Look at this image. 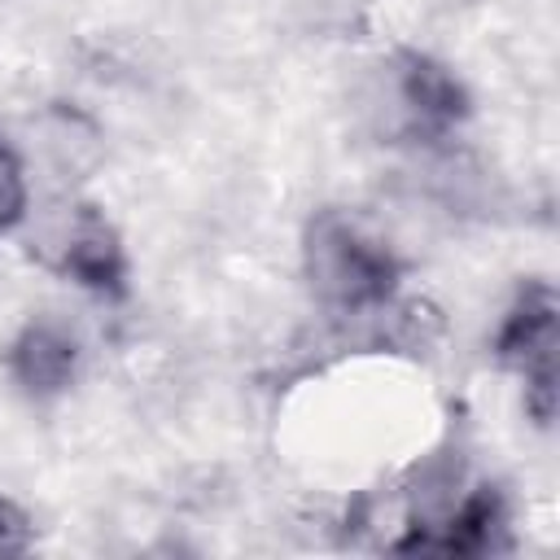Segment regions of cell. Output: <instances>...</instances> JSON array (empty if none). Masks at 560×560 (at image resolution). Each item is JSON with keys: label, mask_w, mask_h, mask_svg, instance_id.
Here are the masks:
<instances>
[{"label": "cell", "mask_w": 560, "mask_h": 560, "mask_svg": "<svg viewBox=\"0 0 560 560\" xmlns=\"http://www.w3.org/2000/svg\"><path fill=\"white\" fill-rule=\"evenodd\" d=\"M302 276L315 302H324L328 311L363 315V311H381L394 298L402 280V262L354 214L315 210L302 232Z\"/></svg>", "instance_id": "6da1fadb"}, {"label": "cell", "mask_w": 560, "mask_h": 560, "mask_svg": "<svg viewBox=\"0 0 560 560\" xmlns=\"http://www.w3.org/2000/svg\"><path fill=\"white\" fill-rule=\"evenodd\" d=\"M494 359L521 376L525 407L538 424L556 416V293L547 280L516 289L494 332Z\"/></svg>", "instance_id": "7a4b0ae2"}, {"label": "cell", "mask_w": 560, "mask_h": 560, "mask_svg": "<svg viewBox=\"0 0 560 560\" xmlns=\"http://www.w3.org/2000/svg\"><path fill=\"white\" fill-rule=\"evenodd\" d=\"M39 258L70 276L79 289L101 293V298H122L127 293V249L118 228L105 219L101 206L92 201H74L61 206L44 232H39Z\"/></svg>", "instance_id": "3957f363"}, {"label": "cell", "mask_w": 560, "mask_h": 560, "mask_svg": "<svg viewBox=\"0 0 560 560\" xmlns=\"http://www.w3.org/2000/svg\"><path fill=\"white\" fill-rule=\"evenodd\" d=\"M385 92L402 136L411 140H442L468 118V88L429 52H398L385 66Z\"/></svg>", "instance_id": "277c9868"}, {"label": "cell", "mask_w": 560, "mask_h": 560, "mask_svg": "<svg viewBox=\"0 0 560 560\" xmlns=\"http://www.w3.org/2000/svg\"><path fill=\"white\" fill-rule=\"evenodd\" d=\"M79 337L52 319V315H35L18 328V337L4 350V368L13 376V385L26 398H57L74 385L79 376Z\"/></svg>", "instance_id": "5b68a950"}, {"label": "cell", "mask_w": 560, "mask_h": 560, "mask_svg": "<svg viewBox=\"0 0 560 560\" xmlns=\"http://www.w3.org/2000/svg\"><path fill=\"white\" fill-rule=\"evenodd\" d=\"M503 499H499V490L494 486H481V490H472L459 508H455V516L442 525V534L438 538H424V547L420 551H442V556H481V551H499L503 547Z\"/></svg>", "instance_id": "8992f818"}, {"label": "cell", "mask_w": 560, "mask_h": 560, "mask_svg": "<svg viewBox=\"0 0 560 560\" xmlns=\"http://www.w3.org/2000/svg\"><path fill=\"white\" fill-rule=\"evenodd\" d=\"M26 214V175H22V162L18 153L0 140V236Z\"/></svg>", "instance_id": "52a82bcc"}, {"label": "cell", "mask_w": 560, "mask_h": 560, "mask_svg": "<svg viewBox=\"0 0 560 560\" xmlns=\"http://www.w3.org/2000/svg\"><path fill=\"white\" fill-rule=\"evenodd\" d=\"M22 551H31V516L13 499L0 494V560L22 556Z\"/></svg>", "instance_id": "ba28073f"}]
</instances>
